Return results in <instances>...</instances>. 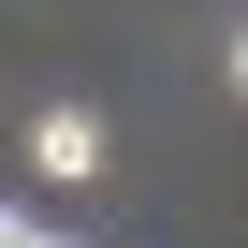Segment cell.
<instances>
[{
	"label": "cell",
	"mask_w": 248,
	"mask_h": 248,
	"mask_svg": "<svg viewBox=\"0 0 248 248\" xmlns=\"http://www.w3.org/2000/svg\"><path fill=\"white\" fill-rule=\"evenodd\" d=\"M30 175H59V190H88V175H102V117H88V102L30 117Z\"/></svg>",
	"instance_id": "6da1fadb"
},
{
	"label": "cell",
	"mask_w": 248,
	"mask_h": 248,
	"mask_svg": "<svg viewBox=\"0 0 248 248\" xmlns=\"http://www.w3.org/2000/svg\"><path fill=\"white\" fill-rule=\"evenodd\" d=\"M0 248H59V233H44V219H0Z\"/></svg>",
	"instance_id": "7a4b0ae2"
},
{
	"label": "cell",
	"mask_w": 248,
	"mask_h": 248,
	"mask_svg": "<svg viewBox=\"0 0 248 248\" xmlns=\"http://www.w3.org/2000/svg\"><path fill=\"white\" fill-rule=\"evenodd\" d=\"M233 88H248V44H233Z\"/></svg>",
	"instance_id": "3957f363"
}]
</instances>
